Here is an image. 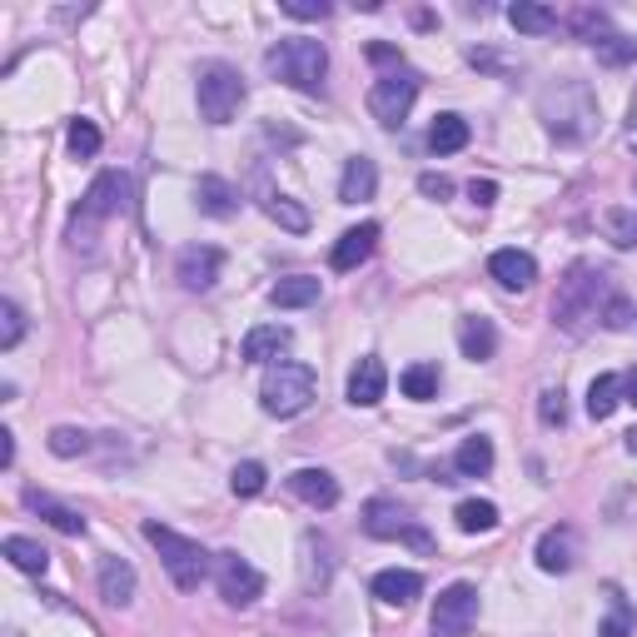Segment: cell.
Segmentation results:
<instances>
[{"instance_id":"obj_39","label":"cell","mask_w":637,"mask_h":637,"mask_svg":"<svg viewBox=\"0 0 637 637\" xmlns=\"http://www.w3.org/2000/svg\"><path fill=\"white\" fill-rule=\"evenodd\" d=\"M70 149H75L80 159L100 155V129L90 125V119H75V125H70Z\"/></svg>"},{"instance_id":"obj_1","label":"cell","mask_w":637,"mask_h":637,"mask_svg":"<svg viewBox=\"0 0 637 637\" xmlns=\"http://www.w3.org/2000/svg\"><path fill=\"white\" fill-rule=\"evenodd\" d=\"M607 294H613V284H607V274L597 264H573L563 274V284H557V299H553V318L557 328H567V334H583L593 318H603V304Z\"/></svg>"},{"instance_id":"obj_24","label":"cell","mask_w":637,"mask_h":637,"mask_svg":"<svg viewBox=\"0 0 637 637\" xmlns=\"http://www.w3.org/2000/svg\"><path fill=\"white\" fill-rule=\"evenodd\" d=\"M374 189H378L374 159L354 155V159L344 165V179H338V199H344V205H358V199H374Z\"/></svg>"},{"instance_id":"obj_47","label":"cell","mask_w":637,"mask_h":637,"mask_svg":"<svg viewBox=\"0 0 637 637\" xmlns=\"http://www.w3.org/2000/svg\"><path fill=\"white\" fill-rule=\"evenodd\" d=\"M468 199H473L478 209H488L498 199V185H493V179H473V185H468Z\"/></svg>"},{"instance_id":"obj_30","label":"cell","mask_w":637,"mask_h":637,"mask_svg":"<svg viewBox=\"0 0 637 637\" xmlns=\"http://www.w3.org/2000/svg\"><path fill=\"white\" fill-rule=\"evenodd\" d=\"M314 299H318V279H309V274L279 279V284L269 289V304L274 309H304V304H314Z\"/></svg>"},{"instance_id":"obj_19","label":"cell","mask_w":637,"mask_h":637,"mask_svg":"<svg viewBox=\"0 0 637 637\" xmlns=\"http://www.w3.org/2000/svg\"><path fill=\"white\" fill-rule=\"evenodd\" d=\"M458 348H463V358H473V364H488V358L498 354V328H493V318L468 314L463 324H458Z\"/></svg>"},{"instance_id":"obj_33","label":"cell","mask_w":637,"mask_h":637,"mask_svg":"<svg viewBox=\"0 0 637 637\" xmlns=\"http://www.w3.org/2000/svg\"><path fill=\"white\" fill-rule=\"evenodd\" d=\"M398 388H404L408 398H418V404H428V398L438 394V368L434 364H408L404 378H398Z\"/></svg>"},{"instance_id":"obj_50","label":"cell","mask_w":637,"mask_h":637,"mask_svg":"<svg viewBox=\"0 0 637 637\" xmlns=\"http://www.w3.org/2000/svg\"><path fill=\"white\" fill-rule=\"evenodd\" d=\"M368 60H378V65H384V60H398V50H388V45H368Z\"/></svg>"},{"instance_id":"obj_34","label":"cell","mask_w":637,"mask_h":637,"mask_svg":"<svg viewBox=\"0 0 637 637\" xmlns=\"http://www.w3.org/2000/svg\"><path fill=\"white\" fill-rule=\"evenodd\" d=\"M45 443H50V453H55V458H80V453L90 448V434H85V428L60 424V428H50Z\"/></svg>"},{"instance_id":"obj_49","label":"cell","mask_w":637,"mask_h":637,"mask_svg":"<svg viewBox=\"0 0 637 637\" xmlns=\"http://www.w3.org/2000/svg\"><path fill=\"white\" fill-rule=\"evenodd\" d=\"M627 139L637 145V90H633V105H627Z\"/></svg>"},{"instance_id":"obj_37","label":"cell","mask_w":637,"mask_h":637,"mask_svg":"<svg viewBox=\"0 0 637 637\" xmlns=\"http://www.w3.org/2000/svg\"><path fill=\"white\" fill-rule=\"evenodd\" d=\"M264 483H269V473H264V463H239L234 473H229V488H234L239 498H254V493H264Z\"/></svg>"},{"instance_id":"obj_28","label":"cell","mask_w":637,"mask_h":637,"mask_svg":"<svg viewBox=\"0 0 637 637\" xmlns=\"http://www.w3.org/2000/svg\"><path fill=\"white\" fill-rule=\"evenodd\" d=\"M259 205H264V215L274 219V224H284L289 234H304V229H309V209L294 205L289 195H279V189H264V195H259Z\"/></svg>"},{"instance_id":"obj_21","label":"cell","mask_w":637,"mask_h":637,"mask_svg":"<svg viewBox=\"0 0 637 637\" xmlns=\"http://www.w3.org/2000/svg\"><path fill=\"white\" fill-rule=\"evenodd\" d=\"M195 205L205 209L209 219H229L239 209V189L229 185V179H219V175H199V185H195Z\"/></svg>"},{"instance_id":"obj_42","label":"cell","mask_w":637,"mask_h":637,"mask_svg":"<svg viewBox=\"0 0 637 637\" xmlns=\"http://www.w3.org/2000/svg\"><path fill=\"white\" fill-rule=\"evenodd\" d=\"M537 418H543L547 428H563V418H567L563 388H543V398H537Z\"/></svg>"},{"instance_id":"obj_45","label":"cell","mask_w":637,"mask_h":637,"mask_svg":"<svg viewBox=\"0 0 637 637\" xmlns=\"http://www.w3.org/2000/svg\"><path fill=\"white\" fill-rule=\"evenodd\" d=\"M284 15H294V20H324L328 15V0H284Z\"/></svg>"},{"instance_id":"obj_18","label":"cell","mask_w":637,"mask_h":637,"mask_svg":"<svg viewBox=\"0 0 637 637\" xmlns=\"http://www.w3.org/2000/svg\"><path fill=\"white\" fill-rule=\"evenodd\" d=\"M289 493L304 498L309 508H334L338 503V478L324 473V468H299V473H289Z\"/></svg>"},{"instance_id":"obj_22","label":"cell","mask_w":637,"mask_h":637,"mask_svg":"<svg viewBox=\"0 0 637 637\" xmlns=\"http://www.w3.org/2000/svg\"><path fill=\"white\" fill-rule=\"evenodd\" d=\"M25 503L35 508V513L45 518V523L55 528V533H65V537H80V533H85V518H80L70 503H60V498H50V493H40V488H30Z\"/></svg>"},{"instance_id":"obj_25","label":"cell","mask_w":637,"mask_h":637,"mask_svg":"<svg viewBox=\"0 0 637 637\" xmlns=\"http://www.w3.org/2000/svg\"><path fill=\"white\" fill-rule=\"evenodd\" d=\"M468 139H473V129H468L463 115H438L434 125H428V149H434V155H458Z\"/></svg>"},{"instance_id":"obj_48","label":"cell","mask_w":637,"mask_h":637,"mask_svg":"<svg viewBox=\"0 0 637 637\" xmlns=\"http://www.w3.org/2000/svg\"><path fill=\"white\" fill-rule=\"evenodd\" d=\"M10 463H15V434L0 428V468H10Z\"/></svg>"},{"instance_id":"obj_17","label":"cell","mask_w":637,"mask_h":637,"mask_svg":"<svg viewBox=\"0 0 637 637\" xmlns=\"http://www.w3.org/2000/svg\"><path fill=\"white\" fill-rule=\"evenodd\" d=\"M418 593H424V577H418L414 567H384V573H374V597H378V603L408 607Z\"/></svg>"},{"instance_id":"obj_29","label":"cell","mask_w":637,"mask_h":637,"mask_svg":"<svg viewBox=\"0 0 637 637\" xmlns=\"http://www.w3.org/2000/svg\"><path fill=\"white\" fill-rule=\"evenodd\" d=\"M453 468L463 478H483L488 468H493V438H483V434L463 438V443H458V453H453Z\"/></svg>"},{"instance_id":"obj_14","label":"cell","mask_w":637,"mask_h":637,"mask_svg":"<svg viewBox=\"0 0 637 637\" xmlns=\"http://www.w3.org/2000/svg\"><path fill=\"white\" fill-rule=\"evenodd\" d=\"M488 274H493L503 289L523 294V289H533V279H537V259L528 254V249H498V254L488 259Z\"/></svg>"},{"instance_id":"obj_40","label":"cell","mask_w":637,"mask_h":637,"mask_svg":"<svg viewBox=\"0 0 637 637\" xmlns=\"http://www.w3.org/2000/svg\"><path fill=\"white\" fill-rule=\"evenodd\" d=\"M627 633H633V607L613 593V617H607V623H597V637H627Z\"/></svg>"},{"instance_id":"obj_16","label":"cell","mask_w":637,"mask_h":637,"mask_svg":"<svg viewBox=\"0 0 637 637\" xmlns=\"http://www.w3.org/2000/svg\"><path fill=\"white\" fill-rule=\"evenodd\" d=\"M384 388H388V368H384V358H358L354 364V374H348V404L354 408H374L378 398H384Z\"/></svg>"},{"instance_id":"obj_36","label":"cell","mask_w":637,"mask_h":637,"mask_svg":"<svg viewBox=\"0 0 637 637\" xmlns=\"http://www.w3.org/2000/svg\"><path fill=\"white\" fill-rule=\"evenodd\" d=\"M593 50H597L603 65H633V60H637V40L633 35H603Z\"/></svg>"},{"instance_id":"obj_10","label":"cell","mask_w":637,"mask_h":637,"mask_svg":"<svg viewBox=\"0 0 637 637\" xmlns=\"http://www.w3.org/2000/svg\"><path fill=\"white\" fill-rule=\"evenodd\" d=\"M129 209V175L125 169H105V175H95V185L85 189V199H80V215L85 224H100V219H115Z\"/></svg>"},{"instance_id":"obj_52","label":"cell","mask_w":637,"mask_h":637,"mask_svg":"<svg viewBox=\"0 0 637 637\" xmlns=\"http://www.w3.org/2000/svg\"><path fill=\"white\" fill-rule=\"evenodd\" d=\"M623 443H627V453H637V428H633V434L623 438Z\"/></svg>"},{"instance_id":"obj_35","label":"cell","mask_w":637,"mask_h":637,"mask_svg":"<svg viewBox=\"0 0 637 637\" xmlns=\"http://www.w3.org/2000/svg\"><path fill=\"white\" fill-rule=\"evenodd\" d=\"M603 229H607V239H613L617 249H633L637 244V215H633V209H607Z\"/></svg>"},{"instance_id":"obj_4","label":"cell","mask_w":637,"mask_h":637,"mask_svg":"<svg viewBox=\"0 0 637 637\" xmlns=\"http://www.w3.org/2000/svg\"><path fill=\"white\" fill-rule=\"evenodd\" d=\"M145 537H149V547L159 553L165 573L175 577L179 593H195V587L205 583V573H209V553L195 543V537L175 533V528H165V523H145Z\"/></svg>"},{"instance_id":"obj_26","label":"cell","mask_w":637,"mask_h":637,"mask_svg":"<svg viewBox=\"0 0 637 637\" xmlns=\"http://www.w3.org/2000/svg\"><path fill=\"white\" fill-rule=\"evenodd\" d=\"M508 20H513L518 35H553V30H557V10L533 6V0H518V6H508Z\"/></svg>"},{"instance_id":"obj_43","label":"cell","mask_w":637,"mask_h":637,"mask_svg":"<svg viewBox=\"0 0 637 637\" xmlns=\"http://www.w3.org/2000/svg\"><path fill=\"white\" fill-rule=\"evenodd\" d=\"M603 324H607V328H627V324H633V304H627V294H617V289L607 294V304H603Z\"/></svg>"},{"instance_id":"obj_11","label":"cell","mask_w":637,"mask_h":637,"mask_svg":"<svg viewBox=\"0 0 637 637\" xmlns=\"http://www.w3.org/2000/svg\"><path fill=\"white\" fill-rule=\"evenodd\" d=\"M215 583H219V597H224L229 607H249L259 593H264L259 567L239 553H215Z\"/></svg>"},{"instance_id":"obj_15","label":"cell","mask_w":637,"mask_h":637,"mask_svg":"<svg viewBox=\"0 0 637 637\" xmlns=\"http://www.w3.org/2000/svg\"><path fill=\"white\" fill-rule=\"evenodd\" d=\"M537 567H543V573H573L577 567V533L567 523L547 528V533L537 537Z\"/></svg>"},{"instance_id":"obj_31","label":"cell","mask_w":637,"mask_h":637,"mask_svg":"<svg viewBox=\"0 0 637 637\" xmlns=\"http://www.w3.org/2000/svg\"><path fill=\"white\" fill-rule=\"evenodd\" d=\"M617 404H623V378H617V374H597L593 388H587V414L603 424V418H613Z\"/></svg>"},{"instance_id":"obj_6","label":"cell","mask_w":637,"mask_h":637,"mask_svg":"<svg viewBox=\"0 0 637 637\" xmlns=\"http://www.w3.org/2000/svg\"><path fill=\"white\" fill-rule=\"evenodd\" d=\"M195 95H199V115H205L209 125H229V119L239 115V105H244V80H239L234 65L209 60V65H199Z\"/></svg>"},{"instance_id":"obj_7","label":"cell","mask_w":637,"mask_h":637,"mask_svg":"<svg viewBox=\"0 0 637 637\" xmlns=\"http://www.w3.org/2000/svg\"><path fill=\"white\" fill-rule=\"evenodd\" d=\"M414 100H418V75L398 65L374 80V90H368V115L384 129H398L408 119V109H414Z\"/></svg>"},{"instance_id":"obj_8","label":"cell","mask_w":637,"mask_h":637,"mask_svg":"<svg viewBox=\"0 0 637 637\" xmlns=\"http://www.w3.org/2000/svg\"><path fill=\"white\" fill-rule=\"evenodd\" d=\"M478 623V587L473 583H448L438 593L434 613H428V627L434 637H468Z\"/></svg>"},{"instance_id":"obj_46","label":"cell","mask_w":637,"mask_h":637,"mask_svg":"<svg viewBox=\"0 0 637 637\" xmlns=\"http://www.w3.org/2000/svg\"><path fill=\"white\" fill-rule=\"evenodd\" d=\"M418 189H424L428 199H448L453 195V179L448 175H418Z\"/></svg>"},{"instance_id":"obj_27","label":"cell","mask_w":637,"mask_h":637,"mask_svg":"<svg viewBox=\"0 0 637 637\" xmlns=\"http://www.w3.org/2000/svg\"><path fill=\"white\" fill-rule=\"evenodd\" d=\"M0 553H6V557H10V567H20V573H35V577H40V573L50 567V553L35 543V537L10 533L6 543H0Z\"/></svg>"},{"instance_id":"obj_41","label":"cell","mask_w":637,"mask_h":637,"mask_svg":"<svg viewBox=\"0 0 637 637\" xmlns=\"http://www.w3.org/2000/svg\"><path fill=\"white\" fill-rule=\"evenodd\" d=\"M573 30H577V40H603L607 35V15L603 10H573Z\"/></svg>"},{"instance_id":"obj_5","label":"cell","mask_w":637,"mask_h":637,"mask_svg":"<svg viewBox=\"0 0 637 637\" xmlns=\"http://www.w3.org/2000/svg\"><path fill=\"white\" fill-rule=\"evenodd\" d=\"M314 388H318L314 368L294 364V358H279V364L264 374L259 404H264V414H274V418H294V414H304V408L314 404Z\"/></svg>"},{"instance_id":"obj_12","label":"cell","mask_w":637,"mask_h":637,"mask_svg":"<svg viewBox=\"0 0 637 637\" xmlns=\"http://www.w3.org/2000/svg\"><path fill=\"white\" fill-rule=\"evenodd\" d=\"M219 269H224V254H219L215 244H189V249H179V259H175V279L185 289H195V294L215 289Z\"/></svg>"},{"instance_id":"obj_44","label":"cell","mask_w":637,"mask_h":637,"mask_svg":"<svg viewBox=\"0 0 637 637\" xmlns=\"http://www.w3.org/2000/svg\"><path fill=\"white\" fill-rule=\"evenodd\" d=\"M468 60H473L478 70H498V75H518V60H503V55H493V50H468Z\"/></svg>"},{"instance_id":"obj_20","label":"cell","mask_w":637,"mask_h":637,"mask_svg":"<svg viewBox=\"0 0 637 637\" xmlns=\"http://www.w3.org/2000/svg\"><path fill=\"white\" fill-rule=\"evenodd\" d=\"M289 344H294V334H289L284 324H259L244 334V348H239V354H244L249 364H269V358L289 354Z\"/></svg>"},{"instance_id":"obj_13","label":"cell","mask_w":637,"mask_h":637,"mask_svg":"<svg viewBox=\"0 0 637 637\" xmlns=\"http://www.w3.org/2000/svg\"><path fill=\"white\" fill-rule=\"evenodd\" d=\"M374 244H378V224H374V219H364V224H354V229L338 234V244L328 249V264H334L338 274H348V269H358L368 254H374Z\"/></svg>"},{"instance_id":"obj_51","label":"cell","mask_w":637,"mask_h":637,"mask_svg":"<svg viewBox=\"0 0 637 637\" xmlns=\"http://www.w3.org/2000/svg\"><path fill=\"white\" fill-rule=\"evenodd\" d=\"M623 394H627V404H637V368L623 378Z\"/></svg>"},{"instance_id":"obj_9","label":"cell","mask_w":637,"mask_h":637,"mask_svg":"<svg viewBox=\"0 0 637 637\" xmlns=\"http://www.w3.org/2000/svg\"><path fill=\"white\" fill-rule=\"evenodd\" d=\"M364 533L368 537H404V543H414L418 553L434 547V537L408 518V508L398 503V498H368V503H364Z\"/></svg>"},{"instance_id":"obj_3","label":"cell","mask_w":637,"mask_h":637,"mask_svg":"<svg viewBox=\"0 0 637 637\" xmlns=\"http://www.w3.org/2000/svg\"><path fill=\"white\" fill-rule=\"evenodd\" d=\"M264 70L274 80H284V85L304 90V95H318L324 75H328V50H324V40H309V35L279 40V45H269Z\"/></svg>"},{"instance_id":"obj_23","label":"cell","mask_w":637,"mask_h":637,"mask_svg":"<svg viewBox=\"0 0 637 637\" xmlns=\"http://www.w3.org/2000/svg\"><path fill=\"white\" fill-rule=\"evenodd\" d=\"M100 597L109 607H129V597H135V567L125 557H105L100 563Z\"/></svg>"},{"instance_id":"obj_32","label":"cell","mask_w":637,"mask_h":637,"mask_svg":"<svg viewBox=\"0 0 637 637\" xmlns=\"http://www.w3.org/2000/svg\"><path fill=\"white\" fill-rule=\"evenodd\" d=\"M453 523L463 528V533H493L498 528V508L488 503V498H463L453 513Z\"/></svg>"},{"instance_id":"obj_2","label":"cell","mask_w":637,"mask_h":637,"mask_svg":"<svg viewBox=\"0 0 637 637\" xmlns=\"http://www.w3.org/2000/svg\"><path fill=\"white\" fill-rule=\"evenodd\" d=\"M537 115L557 139H587L597 125V95L587 90V80H557L537 95Z\"/></svg>"},{"instance_id":"obj_38","label":"cell","mask_w":637,"mask_h":637,"mask_svg":"<svg viewBox=\"0 0 637 637\" xmlns=\"http://www.w3.org/2000/svg\"><path fill=\"white\" fill-rule=\"evenodd\" d=\"M20 338H25V314H20V304H0V348H15Z\"/></svg>"}]
</instances>
